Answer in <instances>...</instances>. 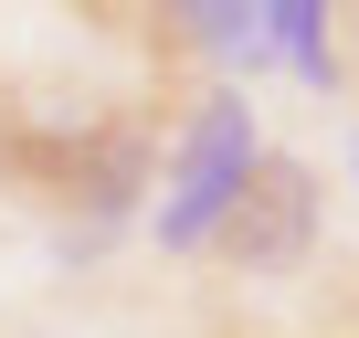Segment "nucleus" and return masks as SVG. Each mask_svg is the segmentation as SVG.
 <instances>
[{"instance_id":"nucleus-1","label":"nucleus","mask_w":359,"mask_h":338,"mask_svg":"<svg viewBox=\"0 0 359 338\" xmlns=\"http://www.w3.org/2000/svg\"><path fill=\"white\" fill-rule=\"evenodd\" d=\"M254 158H264V116L243 85H201L191 116L169 127V169H158V201H148V243L158 254H212L222 212L243 201L254 180Z\"/></svg>"},{"instance_id":"nucleus-2","label":"nucleus","mask_w":359,"mask_h":338,"mask_svg":"<svg viewBox=\"0 0 359 338\" xmlns=\"http://www.w3.org/2000/svg\"><path fill=\"white\" fill-rule=\"evenodd\" d=\"M317 243H327V180H317L296 148H264L254 180H243V201L212 233V254L233 275H254V285H285V275L317 264Z\"/></svg>"},{"instance_id":"nucleus-3","label":"nucleus","mask_w":359,"mask_h":338,"mask_svg":"<svg viewBox=\"0 0 359 338\" xmlns=\"http://www.w3.org/2000/svg\"><path fill=\"white\" fill-rule=\"evenodd\" d=\"M158 43L180 53H212L222 85H254L275 53H264V0H180V11H158Z\"/></svg>"},{"instance_id":"nucleus-4","label":"nucleus","mask_w":359,"mask_h":338,"mask_svg":"<svg viewBox=\"0 0 359 338\" xmlns=\"http://www.w3.org/2000/svg\"><path fill=\"white\" fill-rule=\"evenodd\" d=\"M264 53L306 95H338L348 85V53H338V11H327V0H264Z\"/></svg>"},{"instance_id":"nucleus-5","label":"nucleus","mask_w":359,"mask_h":338,"mask_svg":"<svg viewBox=\"0 0 359 338\" xmlns=\"http://www.w3.org/2000/svg\"><path fill=\"white\" fill-rule=\"evenodd\" d=\"M348 158H359V137H348Z\"/></svg>"},{"instance_id":"nucleus-6","label":"nucleus","mask_w":359,"mask_h":338,"mask_svg":"<svg viewBox=\"0 0 359 338\" xmlns=\"http://www.w3.org/2000/svg\"><path fill=\"white\" fill-rule=\"evenodd\" d=\"M0 338H11V327H0Z\"/></svg>"}]
</instances>
